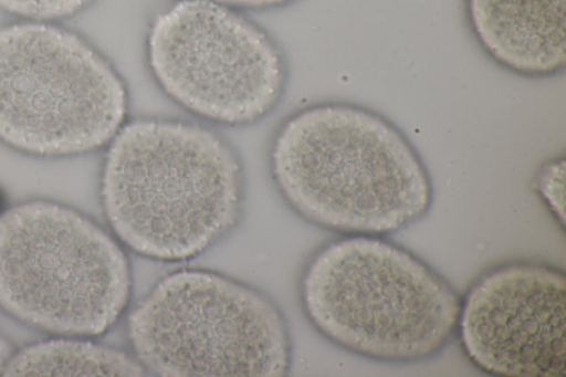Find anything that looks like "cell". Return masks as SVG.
<instances>
[{
    "label": "cell",
    "mask_w": 566,
    "mask_h": 377,
    "mask_svg": "<svg viewBox=\"0 0 566 377\" xmlns=\"http://www.w3.org/2000/svg\"><path fill=\"white\" fill-rule=\"evenodd\" d=\"M272 171L302 217L343 235L396 233L433 202L428 169L406 134L354 103L318 104L290 118L274 142Z\"/></svg>",
    "instance_id": "obj_1"
},
{
    "label": "cell",
    "mask_w": 566,
    "mask_h": 377,
    "mask_svg": "<svg viewBox=\"0 0 566 377\" xmlns=\"http://www.w3.org/2000/svg\"><path fill=\"white\" fill-rule=\"evenodd\" d=\"M101 196L111 228L130 250L182 261L207 250L238 220L240 165L207 128L135 121L112 139Z\"/></svg>",
    "instance_id": "obj_2"
},
{
    "label": "cell",
    "mask_w": 566,
    "mask_h": 377,
    "mask_svg": "<svg viewBox=\"0 0 566 377\" xmlns=\"http://www.w3.org/2000/svg\"><path fill=\"white\" fill-rule=\"evenodd\" d=\"M302 300L332 343L390 364L442 352L455 335L460 305L442 274L381 235H344L323 247L303 275Z\"/></svg>",
    "instance_id": "obj_3"
},
{
    "label": "cell",
    "mask_w": 566,
    "mask_h": 377,
    "mask_svg": "<svg viewBox=\"0 0 566 377\" xmlns=\"http://www.w3.org/2000/svg\"><path fill=\"white\" fill-rule=\"evenodd\" d=\"M129 293L124 251L84 214L46 200L0 214V307L14 318L57 335L97 336Z\"/></svg>",
    "instance_id": "obj_4"
},
{
    "label": "cell",
    "mask_w": 566,
    "mask_h": 377,
    "mask_svg": "<svg viewBox=\"0 0 566 377\" xmlns=\"http://www.w3.org/2000/svg\"><path fill=\"white\" fill-rule=\"evenodd\" d=\"M125 85L78 34L48 21L0 28V142L35 156H71L113 139Z\"/></svg>",
    "instance_id": "obj_5"
},
{
    "label": "cell",
    "mask_w": 566,
    "mask_h": 377,
    "mask_svg": "<svg viewBox=\"0 0 566 377\" xmlns=\"http://www.w3.org/2000/svg\"><path fill=\"white\" fill-rule=\"evenodd\" d=\"M145 371L159 376H282L290 343L276 306L259 291L206 270L161 279L128 318Z\"/></svg>",
    "instance_id": "obj_6"
},
{
    "label": "cell",
    "mask_w": 566,
    "mask_h": 377,
    "mask_svg": "<svg viewBox=\"0 0 566 377\" xmlns=\"http://www.w3.org/2000/svg\"><path fill=\"white\" fill-rule=\"evenodd\" d=\"M147 56L174 101L224 124L262 117L284 84L282 56L269 36L228 6L209 0H179L158 14Z\"/></svg>",
    "instance_id": "obj_7"
},
{
    "label": "cell",
    "mask_w": 566,
    "mask_h": 377,
    "mask_svg": "<svg viewBox=\"0 0 566 377\" xmlns=\"http://www.w3.org/2000/svg\"><path fill=\"white\" fill-rule=\"evenodd\" d=\"M565 328V272L547 263L494 266L460 296L455 335L470 363L488 375L564 376Z\"/></svg>",
    "instance_id": "obj_8"
},
{
    "label": "cell",
    "mask_w": 566,
    "mask_h": 377,
    "mask_svg": "<svg viewBox=\"0 0 566 377\" xmlns=\"http://www.w3.org/2000/svg\"><path fill=\"white\" fill-rule=\"evenodd\" d=\"M471 32L496 65L527 78L566 67V0H464Z\"/></svg>",
    "instance_id": "obj_9"
},
{
    "label": "cell",
    "mask_w": 566,
    "mask_h": 377,
    "mask_svg": "<svg viewBox=\"0 0 566 377\" xmlns=\"http://www.w3.org/2000/svg\"><path fill=\"white\" fill-rule=\"evenodd\" d=\"M3 376H143L140 363L112 347L76 338H57L11 354Z\"/></svg>",
    "instance_id": "obj_10"
},
{
    "label": "cell",
    "mask_w": 566,
    "mask_h": 377,
    "mask_svg": "<svg viewBox=\"0 0 566 377\" xmlns=\"http://www.w3.org/2000/svg\"><path fill=\"white\" fill-rule=\"evenodd\" d=\"M565 157L545 161L536 171L533 188L562 229L565 226Z\"/></svg>",
    "instance_id": "obj_11"
},
{
    "label": "cell",
    "mask_w": 566,
    "mask_h": 377,
    "mask_svg": "<svg viewBox=\"0 0 566 377\" xmlns=\"http://www.w3.org/2000/svg\"><path fill=\"white\" fill-rule=\"evenodd\" d=\"M94 0H0V9L34 21H53L74 15Z\"/></svg>",
    "instance_id": "obj_12"
},
{
    "label": "cell",
    "mask_w": 566,
    "mask_h": 377,
    "mask_svg": "<svg viewBox=\"0 0 566 377\" xmlns=\"http://www.w3.org/2000/svg\"><path fill=\"white\" fill-rule=\"evenodd\" d=\"M223 6L247 7V8H268L286 3L292 0H209Z\"/></svg>",
    "instance_id": "obj_13"
},
{
    "label": "cell",
    "mask_w": 566,
    "mask_h": 377,
    "mask_svg": "<svg viewBox=\"0 0 566 377\" xmlns=\"http://www.w3.org/2000/svg\"><path fill=\"white\" fill-rule=\"evenodd\" d=\"M11 355V349L7 341L0 336V371Z\"/></svg>",
    "instance_id": "obj_14"
}]
</instances>
